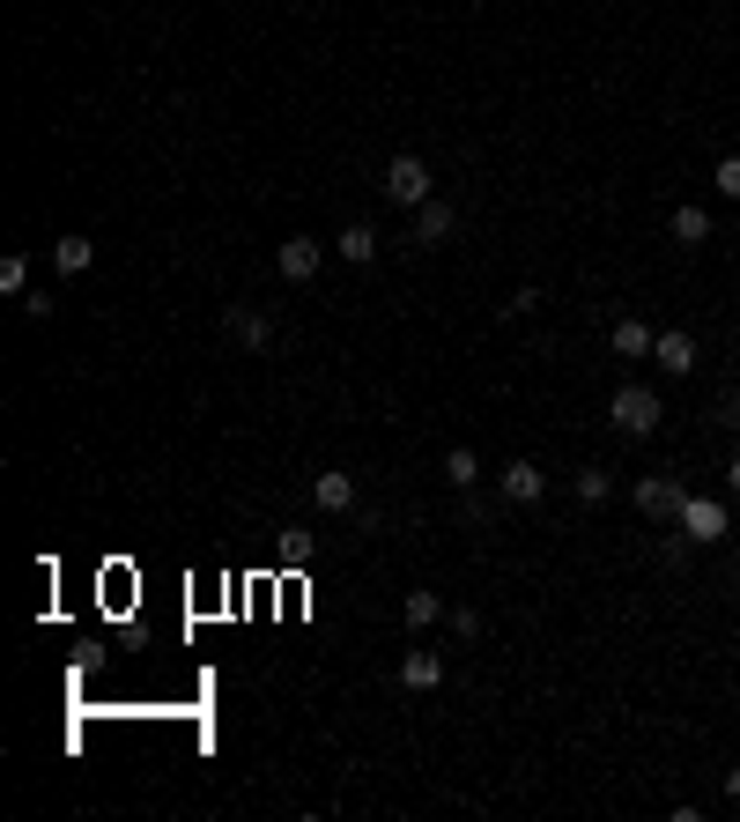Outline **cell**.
I'll use <instances>...</instances> for the list:
<instances>
[{"label":"cell","mask_w":740,"mask_h":822,"mask_svg":"<svg viewBox=\"0 0 740 822\" xmlns=\"http://www.w3.org/2000/svg\"><path fill=\"white\" fill-rule=\"evenodd\" d=\"M311 548H319V541L289 526V534H282V571H304V563H311Z\"/></svg>","instance_id":"obj_18"},{"label":"cell","mask_w":740,"mask_h":822,"mask_svg":"<svg viewBox=\"0 0 740 822\" xmlns=\"http://www.w3.org/2000/svg\"><path fill=\"white\" fill-rule=\"evenodd\" d=\"M311 504H319V512H356V474H319V482H311Z\"/></svg>","instance_id":"obj_10"},{"label":"cell","mask_w":740,"mask_h":822,"mask_svg":"<svg viewBox=\"0 0 740 822\" xmlns=\"http://www.w3.org/2000/svg\"><path fill=\"white\" fill-rule=\"evenodd\" d=\"M400 623H408V630L444 623V600H437V593H408V600H400Z\"/></svg>","instance_id":"obj_13"},{"label":"cell","mask_w":740,"mask_h":822,"mask_svg":"<svg viewBox=\"0 0 740 822\" xmlns=\"http://www.w3.org/2000/svg\"><path fill=\"white\" fill-rule=\"evenodd\" d=\"M89 260H97V245H89V238H60V245H52V267H60V274H82Z\"/></svg>","instance_id":"obj_16"},{"label":"cell","mask_w":740,"mask_h":822,"mask_svg":"<svg viewBox=\"0 0 740 822\" xmlns=\"http://www.w3.org/2000/svg\"><path fill=\"white\" fill-rule=\"evenodd\" d=\"M711 186H718V193H726V200H740V156H718Z\"/></svg>","instance_id":"obj_22"},{"label":"cell","mask_w":740,"mask_h":822,"mask_svg":"<svg viewBox=\"0 0 740 822\" xmlns=\"http://www.w3.org/2000/svg\"><path fill=\"white\" fill-rule=\"evenodd\" d=\"M400 682H408V689H437L444 660H437V652H408V660H400Z\"/></svg>","instance_id":"obj_11"},{"label":"cell","mask_w":740,"mask_h":822,"mask_svg":"<svg viewBox=\"0 0 740 822\" xmlns=\"http://www.w3.org/2000/svg\"><path fill=\"white\" fill-rule=\"evenodd\" d=\"M23 282H30V260H23V252H8V260H0V289L23 297Z\"/></svg>","instance_id":"obj_20"},{"label":"cell","mask_w":740,"mask_h":822,"mask_svg":"<svg viewBox=\"0 0 740 822\" xmlns=\"http://www.w3.org/2000/svg\"><path fill=\"white\" fill-rule=\"evenodd\" d=\"M726 482H733V489H740V452H733V467H726Z\"/></svg>","instance_id":"obj_23"},{"label":"cell","mask_w":740,"mask_h":822,"mask_svg":"<svg viewBox=\"0 0 740 822\" xmlns=\"http://www.w3.org/2000/svg\"><path fill=\"white\" fill-rule=\"evenodd\" d=\"M659 393H652V386H622L615 400H607V423L622 430V438H652V430H659Z\"/></svg>","instance_id":"obj_1"},{"label":"cell","mask_w":740,"mask_h":822,"mask_svg":"<svg viewBox=\"0 0 740 822\" xmlns=\"http://www.w3.org/2000/svg\"><path fill=\"white\" fill-rule=\"evenodd\" d=\"M578 497H585V504H607V497H615V482H607L600 467H585V474H578Z\"/></svg>","instance_id":"obj_21"},{"label":"cell","mask_w":740,"mask_h":822,"mask_svg":"<svg viewBox=\"0 0 740 822\" xmlns=\"http://www.w3.org/2000/svg\"><path fill=\"white\" fill-rule=\"evenodd\" d=\"M637 512L644 519H681V489L674 482H637Z\"/></svg>","instance_id":"obj_9"},{"label":"cell","mask_w":740,"mask_h":822,"mask_svg":"<svg viewBox=\"0 0 740 822\" xmlns=\"http://www.w3.org/2000/svg\"><path fill=\"white\" fill-rule=\"evenodd\" d=\"M652 363H659L666 378H689V371H696V341H689V334H659V349H652Z\"/></svg>","instance_id":"obj_8"},{"label":"cell","mask_w":740,"mask_h":822,"mask_svg":"<svg viewBox=\"0 0 740 822\" xmlns=\"http://www.w3.org/2000/svg\"><path fill=\"white\" fill-rule=\"evenodd\" d=\"M674 238H681V245H704V238H711V215H704V208H674Z\"/></svg>","instance_id":"obj_17"},{"label":"cell","mask_w":740,"mask_h":822,"mask_svg":"<svg viewBox=\"0 0 740 822\" xmlns=\"http://www.w3.org/2000/svg\"><path fill=\"white\" fill-rule=\"evenodd\" d=\"M341 260H348V267H370V260H378V230H370V223H348V230H341Z\"/></svg>","instance_id":"obj_12"},{"label":"cell","mask_w":740,"mask_h":822,"mask_svg":"<svg viewBox=\"0 0 740 822\" xmlns=\"http://www.w3.org/2000/svg\"><path fill=\"white\" fill-rule=\"evenodd\" d=\"M726 793H733V800H740V771H733V778H726Z\"/></svg>","instance_id":"obj_24"},{"label":"cell","mask_w":740,"mask_h":822,"mask_svg":"<svg viewBox=\"0 0 740 822\" xmlns=\"http://www.w3.org/2000/svg\"><path fill=\"white\" fill-rule=\"evenodd\" d=\"M615 349L622 356H652V349H659V334H652L644 319H615Z\"/></svg>","instance_id":"obj_14"},{"label":"cell","mask_w":740,"mask_h":822,"mask_svg":"<svg viewBox=\"0 0 740 822\" xmlns=\"http://www.w3.org/2000/svg\"><path fill=\"white\" fill-rule=\"evenodd\" d=\"M496 489H504V504H541L548 497V474L533 467V460H511V467L496 474Z\"/></svg>","instance_id":"obj_6"},{"label":"cell","mask_w":740,"mask_h":822,"mask_svg":"<svg viewBox=\"0 0 740 822\" xmlns=\"http://www.w3.org/2000/svg\"><path fill=\"white\" fill-rule=\"evenodd\" d=\"M681 534H689V541H726V504L718 497H681Z\"/></svg>","instance_id":"obj_4"},{"label":"cell","mask_w":740,"mask_h":822,"mask_svg":"<svg viewBox=\"0 0 740 822\" xmlns=\"http://www.w3.org/2000/svg\"><path fill=\"white\" fill-rule=\"evenodd\" d=\"M222 334H237L252 356L274 349V319H267V312H245V304H222Z\"/></svg>","instance_id":"obj_3"},{"label":"cell","mask_w":740,"mask_h":822,"mask_svg":"<svg viewBox=\"0 0 740 822\" xmlns=\"http://www.w3.org/2000/svg\"><path fill=\"white\" fill-rule=\"evenodd\" d=\"M444 630H452L459 645H474V637H482V615H474V608H444Z\"/></svg>","instance_id":"obj_19"},{"label":"cell","mask_w":740,"mask_h":822,"mask_svg":"<svg viewBox=\"0 0 740 822\" xmlns=\"http://www.w3.org/2000/svg\"><path fill=\"white\" fill-rule=\"evenodd\" d=\"M385 200H393V208H422V200H430V164H422V156H393V164H385Z\"/></svg>","instance_id":"obj_2"},{"label":"cell","mask_w":740,"mask_h":822,"mask_svg":"<svg viewBox=\"0 0 740 822\" xmlns=\"http://www.w3.org/2000/svg\"><path fill=\"white\" fill-rule=\"evenodd\" d=\"M444 474H452V489H459V497H467L474 482H482V460H474L467 445H452V452H444Z\"/></svg>","instance_id":"obj_15"},{"label":"cell","mask_w":740,"mask_h":822,"mask_svg":"<svg viewBox=\"0 0 740 822\" xmlns=\"http://www.w3.org/2000/svg\"><path fill=\"white\" fill-rule=\"evenodd\" d=\"M452 230H459V208H452V200H422L415 208V245H444V238H452Z\"/></svg>","instance_id":"obj_7"},{"label":"cell","mask_w":740,"mask_h":822,"mask_svg":"<svg viewBox=\"0 0 740 822\" xmlns=\"http://www.w3.org/2000/svg\"><path fill=\"white\" fill-rule=\"evenodd\" d=\"M274 267H282V282H311V274L326 267L319 238H282V252H274Z\"/></svg>","instance_id":"obj_5"}]
</instances>
